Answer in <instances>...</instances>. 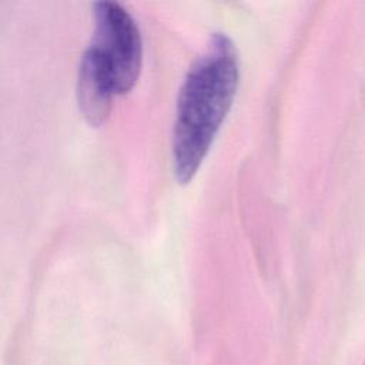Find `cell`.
Here are the masks:
<instances>
[{"mask_svg":"<svg viewBox=\"0 0 365 365\" xmlns=\"http://www.w3.org/2000/svg\"><path fill=\"white\" fill-rule=\"evenodd\" d=\"M94 34L77 76V101L86 121L100 127L110 115L113 97L128 93L143 63L137 23L115 1L94 3Z\"/></svg>","mask_w":365,"mask_h":365,"instance_id":"obj_2","label":"cell"},{"mask_svg":"<svg viewBox=\"0 0 365 365\" xmlns=\"http://www.w3.org/2000/svg\"><path fill=\"white\" fill-rule=\"evenodd\" d=\"M238 53L232 40L214 33L188 70L178 93L173 133V165L180 184L192 180L205 158L238 86Z\"/></svg>","mask_w":365,"mask_h":365,"instance_id":"obj_1","label":"cell"}]
</instances>
